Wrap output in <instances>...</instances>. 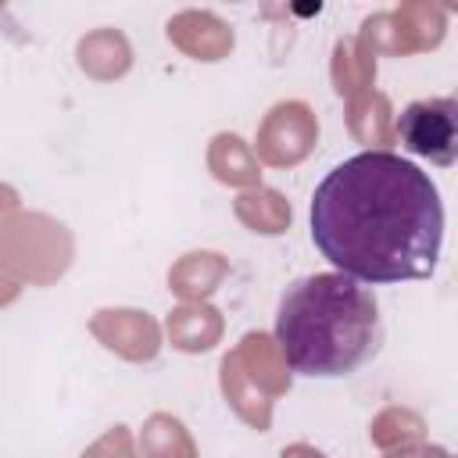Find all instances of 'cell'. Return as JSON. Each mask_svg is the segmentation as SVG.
Wrapping results in <instances>:
<instances>
[{
  "mask_svg": "<svg viewBox=\"0 0 458 458\" xmlns=\"http://www.w3.org/2000/svg\"><path fill=\"white\" fill-rule=\"evenodd\" d=\"M311 240L336 272L358 283L426 279L444 243L437 182L401 154L361 150L315 186Z\"/></svg>",
  "mask_w": 458,
  "mask_h": 458,
  "instance_id": "1",
  "label": "cell"
},
{
  "mask_svg": "<svg viewBox=\"0 0 458 458\" xmlns=\"http://www.w3.org/2000/svg\"><path fill=\"white\" fill-rule=\"evenodd\" d=\"M397 140L404 150L451 168L458 157V104L451 97L411 100L397 114Z\"/></svg>",
  "mask_w": 458,
  "mask_h": 458,
  "instance_id": "3",
  "label": "cell"
},
{
  "mask_svg": "<svg viewBox=\"0 0 458 458\" xmlns=\"http://www.w3.org/2000/svg\"><path fill=\"white\" fill-rule=\"evenodd\" d=\"M276 344L286 369L297 376H351L383 347L379 301L365 283L344 272L301 276L279 297Z\"/></svg>",
  "mask_w": 458,
  "mask_h": 458,
  "instance_id": "2",
  "label": "cell"
}]
</instances>
